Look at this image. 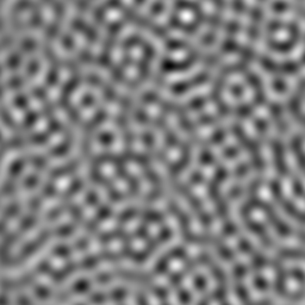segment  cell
<instances>
[{
	"mask_svg": "<svg viewBox=\"0 0 305 305\" xmlns=\"http://www.w3.org/2000/svg\"><path fill=\"white\" fill-rule=\"evenodd\" d=\"M273 152H274V157H275V163H276V168L279 169L280 173H286L287 172V166H286V162L284 159V150H282V147L279 142H274L273 143Z\"/></svg>",
	"mask_w": 305,
	"mask_h": 305,
	"instance_id": "1",
	"label": "cell"
},
{
	"mask_svg": "<svg viewBox=\"0 0 305 305\" xmlns=\"http://www.w3.org/2000/svg\"><path fill=\"white\" fill-rule=\"evenodd\" d=\"M280 200H281V199H280ZM281 204H282V207H284V210H285L286 214H289L290 216H292V217H296V218H298L300 222L303 221V214H302V212H298L297 206L293 205V204H291L290 201H285V200H281Z\"/></svg>",
	"mask_w": 305,
	"mask_h": 305,
	"instance_id": "2",
	"label": "cell"
},
{
	"mask_svg": "<svg viewBox=\"0 0 305 305\" xmlns=\"http://www.w3.org/2000/svg\"><path fill=\"white\" fill-rule=\"evenodd\" d=\"M271 190H272L273 194H274L276 198L282 199V191H281V187H280V183H278V181H273V183H271Z\"/></svg>",
	"mask_w": 305,
	"mask_h": 305,
	"instance_id": "3",
	"label": "cell"
},
{
	"mask_svg": "<svg viewBox=\"0 0 305 305\" xmlns=\"http://www.w3.org/2000/svg\"><path fill=\"white\" fill-rule=\"evenodd\" d=\"M144 217L145 219H149V221L152 222H159L162 219V214L157 211H148V212H145Z\"/></svg>",
	"mask_w": 305,
	"mask_h": 305,
	"instance_id": "4",
	"label": "cell"
},
{
	"mask_svg": "<svg viewBox=\"0 0 305 305\" xmlns=\"http://www.w3.org/2000/svg\"><path fill=\"white\" fill-rule=\"evenodd\" d=\"M281 254L286 258H302L303 255L302 250H296V249H286V250H282Z\"/></svg>",
	"mask_w": 305,
	"mask_h": 305,
	"instance_id": "5",
	"label": "cell"
},
{
	"mask_svg": "<svg viewBox=\"0 0 305 305\" xmlns=\"http://www.w3.org/2000/svg\"><path fill=\"white\" fill-rule=\"evenodd\" d=\"M218 252H219V255H221L223 259L231 260L232 258H234V254L229 250V248H225V247H219V248H218Z\"/></svg>",
	"mask_w": 305,
	"mask_h": 305,
	"instance_id": "6",
	"label": "cell"
},
{
	"mask_svg": "<svg viewBox=\"0 0 305 305\" xmlns=\"http://www.w3.org/2000/svg\"><path fill=\"white\" fill-rule=\"evenodd\" d=\"M254 285H255L259 290H266L267 286H268V284L266 282V280H265L263 278H261V276H256V278L254 279Z\"/></svg>",
	"mask_w": 305,
	"mask_h": 305,
	"instance_id": "7",
	"label": "cell"
},
{
	"mask_svg": "<svg viewBox=\"0 0 305 305\" xmlns=\"http://www.w3.org/2000/svg\"><path fill=\"white\" fill-rule=\"evenodd\" d=\"M194 285L197 286V289L200 291H203L206 287V280L203 276H197L196 280H194Z\"/></svg>",
	"mask_w": 305,
	"mask_h": 305,
	"instance_id": "8",
	"label": "cell"
},
{
	"mask_svg": "<svg viewBox=\"0 0 305 305\" xmlns=\"http://www.w3.org/2000/svg\"><path fill=\"white\" fill-rule=\"evenodd\" d=\"M293 190H294V193L299 196V197H302L303 196V183L300 180H296L294 183H293Z\"/></svg>",
	"mask_w": 305,
	"mask_h": 305,
	"instance_id": "9",
	"label": "cell"
},
{
	"mask_svg": "<svg viewBox=\"0 0 305 305\" xmlns=\"http://www.w3.org/2000/svg\"><path fill=\"white\" fill-rule=\"evenodd\" d=\"M212 272H214V276H216L219 281H224V280H225V274H224V272L222 271L219 267H214Z\"/></svg>",
	"mask_w": 305,
	"mask_h": 305,
	"instance_id": "10",
	"label": "cell"
},
{
	"mask_svg": "<svg viewBox=\"0 0 305 305\" xmlns=\"http://www.w3.org/2000/svg\"><path fill=\"white\" fill-rule=\"evenodd\" d=\"M236 291H237L238 297L241 298L243 302H247V300H248V292L245 291L244 287H242V286H238V287L236 289Z\"/></svg>",
	"mask_w": 305,
	"mask_h": 305,
	"instance_id": "11",
	"label": "cell"
},
{
	"mask_svg": "<svg viewBox=\"0 0 305 305\" xmlns=\"http://www.w3.org/2000/svg\"><path fill=\"white\" fill-rule=\"evenodd\" d=\"M240 248H241V250H243V252H245V253H249V252H252V244H250V242H248L247 240H243V241H241L240 242Z\"/></svg>",
	"mask_w": 305,
	"mask_h": 305,
	"instance_id": "12",
	"label": "cell"
},
{
	"mask_svg": "<svg viewBox=\"0 0 305 305\" xmlns=\"http://www.w3.org/2000/svg\"><path fill=\"white\" fill-rule=\"evenodd\" d=\"M266 263V260H265V258H262V256H255L254 258V260H253V265H254V267H256V268H260V267H262L263 265Z\"/></svg>",
	"mask_w": 305,
	"mask_h": 305,
	"instance_id": "13",
	"label": "cell"
},
{
	"mask_svg": "<svg viewBox=\"0 0 305 305\" xmlns=\"http://www.w3.org/2000/svg\"><path fill=\"white\" fill-rule=\"evenodd\" d=\"M234 274H235V276H237V278L243 276V275L245 274V267L242 266V265H238V266H236L235 268H234Z\"/></svg>",
	"mask_w": 305,
	"mask_h": 305,
	"instance_id": "14",
	"label": "cell"
},
{
	"mask_svg": "<svg viewBox=\"0 0 305 305\" xmlns=\"http://www.w3.org/2000/svg\"><path fill=\"white\" fill-rule=\"evenodd\" d=\"M224 155H225L227 157H229V159H232V157L238 156V150H237V149H234V148H230V149H227V150H225Z\"/></svg>",
	"mask_w": 305,
	"mask_h": 305,
	"instance_id": "15",
	"label": "cell"
},
{
	"mask_svg": "<svg viewBox=\"0 0 305 305\" xmlns=\"http://www.w3.org/2000/svg\"><path fill=\"white\" fill-rule=\"evenodd\" d=\"M237 176H240V178H242L243 175L245 174H248V166L247 165H242V166H240L238 169H237Z\"/></svg>",
	"mask_w": 305,
	"mask_h": 305,
	"instance_id": "16",
	"label": "cell"
},
{
	"mask_svg": "<svg viewBox=\"0 0 305 305\" xmlns=\"http://www.w3.org/2000/svg\"><path fill=\"white\" fill-rule=\"evenodd\" d=\"M235 232H236V229L232 224H227L224 227V234L225 235H234Z\"/></svg>",
	"mask_w": 305,
	"mask_h": 305,
	"instance_id": "17",
	"label": "cell"
},
{
	"mask_svg": "<svg viewBox=\"0 0 305 305\" xmlns=\"http://www.w3.org/2000/svg\"><path fill=\"white\" fill-rule=\"evenodd\" d=\"M212 160H214V157H212L211 152H204L201 155V162H204V163H211Z\"/></svg>",
	"mask_w": 305,
	"mask_h": 305,
	"instance_id": "18",
	"label": "cell"
},
{
	"mask_svg": "<svg viewBox=\"0 0 305 305\" xmlns=\"http://www.w3.org/2000/svg\"><path fill=\"white\" fill-rule=\"evenodd\" d=\"M179 298H180V300L183 302V303H188L191 300V296L186 292V291H181L180 292V296H179Z\"/></svg>",
	"mask_w": 305,
	"mask_h": 305,
	"instance_id": "19",
	"label": "cell"
},
{
	"mask_svg": "<svg viewBox=\"0 0 305 305\" xmlns=\"http://www.w3.org/2000/svg\"><path fill=\"white\" fill-rule=\"evenodd\" d=\"M166 267H167V261L166 260H161L160 262L157 263V268H156V271L161 273V272H163L165 269H166Z\"/></svg>",
	"mask_w": 305,
	"mask_h": 305,
	"instance_id": "20",
	"label": "cell"
},
{
	"mask_svg": "<svg viewBox=\"0 0 305 305\" xmlns=\"http://www.w3.org/2000/svg\"><path fill=\"white\" fill-rule=\"evenodd\" d=\"M293 275H294V278H297L300 282H303L304 274H303V271H302V269H296V271L293 272Z\"/></svg>",
	"mask_w": 305,
	"mask_h": 305,
	"instance_id": "21",
	"label": "cell"
},
{
	"mask_svg": "<svg viewBox=\"0 0 305 305\" xmlns=\"http://www.w3.org/2000/svg\"><path fill=\"white\" fill-rule=\"evenodd\" d=\"M128 169H129L131 173H134V174H138V173H139V170H141L138 166H136V165H132V163L128 166Z\"/></svg>",
	"mask_w": 305,
	"mask_h": 305,
	"instance_id": "22",
	"label": "cell"
},
{
	"mask_svg": "<svg viewBox=\"0 0 305 305\" xmlns=\"http://www.w3.org/2000/svg\"><path fill=\"white\" fill-rule=\"evenodd\" d=\"M214 297L222 299V298L224 297V289H223V287H219L218 290L216 291V293H214Z\"/></svg>",
	"mask_w": 305,
	"mask_h": 305,
	"instance_id": "23",
	"label": "cell"
},
{
	"mask_svg": "<svg viewBox=\"0 0 305 305\" xmlns=\"http://www.w3.org/2000/svg\"><path fill=\"white\" fill-rule=\"evenodd\" d=\"M156 294H157V297H161V298L166 297V292H165V290H162V289H157L156 290Z\"/></svg>",
	"mask_w": 305,
	"mask_h": 305,
	"instance_id": "24",
	"label": "cell"
}]
</instances>
